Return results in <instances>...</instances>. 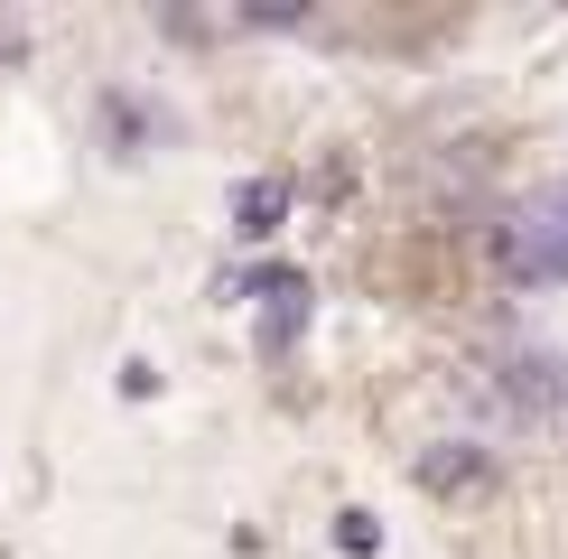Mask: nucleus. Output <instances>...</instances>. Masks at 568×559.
Returning a JSON list of instances; mask_svg holds the SVG:
<instances>
[{
  "label": "nucleus",
  "instance_id": "nucleus-1",
  "mask_svg": "<svg viewBox=\"0 0 568 559\" xmlns=\"http://www.w3.org/2000/svg\"><path fill=\"white\" fill-rule=\"evenodd\" d=\"M513 271L523 280H568V186L523 205V224H513Z\"/></svg>",
  "mask_w": 568,
  "mask_h": 559
},
{
  "label": "nucleus",
  "instance_id": "nucleus-2",
  "mask_svg": "<svg viewBox=\"0 0 568 559\" xmlns=\"http://www.w3.org/2000/svg\"><path fill=\"white\" fill-rule=\"evenodd\" d=\"M252 298H262V336L290 345L298 317H307V280H298V271H262V280H252Z\"/></svg>",
  "mask_w": 568,
  "mask_h": 559
},
{
  "label": "nucleus",
  "instance_id": "nucleus-3",
  "mask_svg": "<svg viewBox=\"0 0 568 559\" xmlns=\"http://www.w3.org/2000/svg\"><path fill=\"white\" fill-rule=\"evenodd\" d=\"M280 215H290V186H280V177H252L243 196H233V233H243V243H271Z\"/></svg>",
  "mask_w": 568,
  "mask_h": 559
},
{
  "label": "nucleus",
  "instance_id": "nucleus-4",
  "mask_svg": "<svg viewBox=\"0 0 568 559\" xmlns=\"http://www.w3.org/2000/svg\"><path fill=\"white\" fill-rule=\"evenodd\" d=\"M419 485H438V495L485 485V457H476V448H438V457H419Z\"/></svg>",
  "mask_w": 568,
  "mask_h": 559
},
{
  "label": "nucleus",
  "instance_id": "nucleus-5",
  "mask_svg": "<svg viewBox=\"0 0 568 559\" xmlns=\"http://www.w3.org/2000/svg\"><path fill=\"white\" fill-rule=\"evenodd\" d=\"M336 541H345V550H373L383 531H373V512H345V522H336Z\"/></svg>",
  "mask_w": 568,
  "mask_h": 559
}]
</instances>
